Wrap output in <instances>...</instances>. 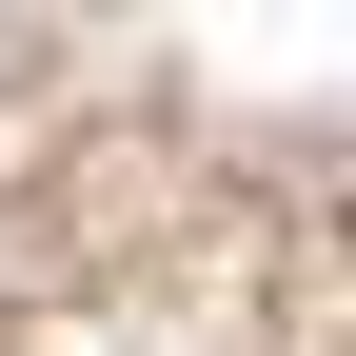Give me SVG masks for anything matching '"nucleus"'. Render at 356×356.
I'll return each mask as SVG.
<instances>
[]
</instances>
